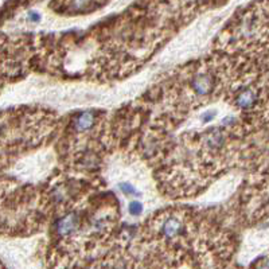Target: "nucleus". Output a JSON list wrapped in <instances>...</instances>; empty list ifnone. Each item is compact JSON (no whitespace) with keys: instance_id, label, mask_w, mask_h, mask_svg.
I'll list each match as a JSON object with an SVG mask.
<instances>
[{"instance_id":"0eeeda50","label":"nucleus","mask_w":269,"mask_h":269,"mask_svg":"<svg viewBox=\"0 0 269 269\" xmlns=\"http://www.w3.org/2000/svg\"><path fill=\"white\" fill-rule=\"evenodd\" d=\"M128 212L131 215H139L143 213V205L138 200H133L131 204L128 205Z\"/></svg>"},{"instance_id":"f03ea898","label":"nucleus","mask_w":269,"mask_h":269,"mask_svg":"<svg viewBox=\"0 0 269 269\" xmlns=\"http://www.w3.org/2000/svg\"><path fill=\"white\" fill-rule=\"evenodd\" d=\"M257 96L252 89H246L244 92H241L236 100V104L239 105L240 108H252L256 104Z\"/></svg>"},{"instance_id":"9d476101","label":"nucleus","mask_w":269,"mask_h":269,"mask_svg":"<svg viewBox=\"0 0 269 269\" xmlns=\"http://www.w3.org/2000/svg\"><path fill=\"white\" fill-rule=\"evenodd\" d=\"M258 269H269V262H268V264H265V265L260 266V268H258Z\"/></svg>"},{"instance_id":"f257e3e1","label":"nucleus","mask_w":269,"mask_h":269,"mask_svg":"<svg viewBox=\"0 0 269 269\" xmlns=\"http://www.w3.org/2000/svg\"><path fill=\"white\" fill-rule=\"evenodd\" d=\"M78 226V217L76 214H68L57 222V230L61 236H68L73 233Z\"/></svg>"},{"instance_id":"1a4fd4ad","label":"nucleus","mask_w":269,"mask_h":269,"mask_svg":"<svg viewBox=\"0 0 269 269\" xmlns=\"http://www.w3.org/2000/svg\"><path fill=\"white\" fill-rule=\"evenodd\" d=\"M28 18H30V19L32 20V22H35V23L41 20V15H39V12H37V11H30V12H28Z\"/></svg>"},{"instance_id":"423d86ee","label":"nucleus","mask_w":269,"mask_h":269,"mask_svg":"<svg viewBox=\"0 0 269 269\" xmlns=\"http://www.w3.org/2000/svg\"><path fill=\"white\" fill-rule=\"evenodd\" d=\"M119 188L121 190V192L124 194H127V195H138L139 192L138 190L131 185V183H128V182H123V183H120Z\"/></svg>"},{"instance_id":"9b49d317","label":"nucleus","mask_w":269,"mask_h":269,"mask_svg":"<svg viewBox=\"0 0 269 269\" xmlns=\"http://www.w3.org/2000/svg\"><path fill=\"white\" fill-rule=\"evenodd\" d=\"M115 269H125V268H115Z\"/></svg>"},{"instance_id":"6e6552de","label":"nucleus","mask_w":269,"mask_h":269,"mask_svg":"<svg viewBox=\"0 0 269 269\" xmlns=\"http://www.w3.org/2000/svg\"><path fill=\"white\" fill-rule=\"evenodd\" d=\"M217 112L213 111V109H210V111L205 112L204 116H202V120H204V123H209V121H212L213 119H214V116Z\"/></svg>"},{"instance_id":"20e7f679","label":"nucleus","mask_w":269,"mask_h":269,"mask_svg":"<svg viewBox=\"0 0 269 269\" xmlns=\"http://www.w3.org/2000/svg\"><path fill=\"white\" fill-rule=\"evenodd\" d=\"M94 124V115L92 112H85L82 115H80L76 120V128L80 131H86L89 128L93 127Z\"/></svg>"},{"instance_id":"7ed1b4c3","label":"nucleus","mask_w":269,"mask_h":269,"mask_svg":"<svg viewBox=\"0 0 269 269\" xmlns=\"http://www.w3.org/2000/svg\"><path fill=\"white\" fill-rule=\"evenodd\" d=\"M192 88L198 94H208L212 89V78L209 76H198L192 82Z\"/></svg>"},{"instance_id":"39448f33","label":"nucleus","mask_w":269,"mask_h":269,"mask_svg":"<svg viewBox=\"0 0 269 269\" xmlns=\"http://www.w3.org/2000/svg\"><path fill=\"white\" fill-rule=\"evenodd\" d=\"M182 230V225L179 221H177L175 218L169 219L167 222L163 225V234L167 237H174V236L179 234Z\"/></svg>"}]
</instances>
